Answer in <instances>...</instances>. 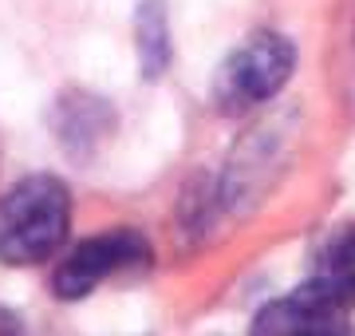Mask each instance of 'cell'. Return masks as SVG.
Masks as SVG:
<instances>
[{
	"mask_svg": "<svg viewBox=\"0 0 355 336\" xmlns=\"http://www.w3.org/2000/svg\"><path fill=\"white\" fill-rule=\"evenodd\" d=\"M71 230L67 186L51 174H32L0 198V261L40 265L64 246Z\"/></svg>",
	"mask_w": 355,
	"mask_h": 336,
	"instance_id": "6da1fadb",
	"label": "cell"
},
{
	"mask_svg": "<svg viewBox=\"0 0 355 336\" xmlns=\"http://www.w3.org/2000/svg\"><path fill=\"white\" fill-rule=\"evenodd\" d=\"M0 336H20V324L12 321V312L0 309Z\"/></svg>",
	"mask_w": 355,
	"mask_h": 336,
	"instance_id": "52a82bcc",
	"label": "cell"
},
{
	"mask_svg": "<svg viewBox=\"0 0 355 336\" xmlns=\"http://www.w3.org/2000/svg\"><path fill=\"white\" fill-rule=\"evenodd\" d=\"M249 336H352V324H347V305L312 281L265 305Z\"/></svg>",
	"mask_w": 355,
	"mask_h": 336,
	"instance_id": "3957f363",
	"label": "cell"
},
{
	"mask_svg": "<svg viewBox=\"0 0 355 336\" xmlns=\"http://www.w3.org/2000/svg\"><path fill=\"white\" fill-rule=\"evenodd\" d=\"M316 285H324L336 301L355 309V233H343L340 242H331L320 258Z\"/></svg>",
	"mask_w": 355,
	"mask_h": 336,
	"instance_id": "5b68a950",
	"label": "cell"
},
{
	"mask_svg": "<svg viewBox=\"0 0 355 336\" xmlns=\"http://www.w3.org/2000/svg\"><path fill=\"white\" fill-rule=\"evenodd\" d=\"M296 72V48L277 32H257L229 56L214 79V99L221 111H249L272 99Z\"/></svg>",
	"mask_w": 355,
	"mask_h": 336,
	"instance_id": "7a4b0ae2",
	"label": "cell"
},
{
	"mask_svg": "<svg viewBox=\"0 0 355 336\" xmlns=\"http://www.w3.org/2000/svg\"><path fill=\"white\" fill-rule=\"evenodd\" d=\"M139 52H142V76H162L166 60H170L162 0H146V4H142V12H139Z\"/></svg>",
	"mask_w": 355,
	"mask_h": 336,
	"instance_id": "8992f818",
	"label": "cell"
},
{
	"mask_svg": "<svg viewBox=\"0 0 355 336\" xmlns=\"http://www.w3.org/2000/svg\"><path fill=\"white\" fill-rule=\"evenodd\" d=\"M146 258V246H142L139 233H99V237H91L83 246H76L60 261V269L51 277V293L64 301H79L95 293L111 273L127 269L135 261Z\"/></svg>",
	"mask_w": 355,
	"mask_h": 336,
	"instance_id": "277c9868",
	"label": "cell"
}]
</instances>
